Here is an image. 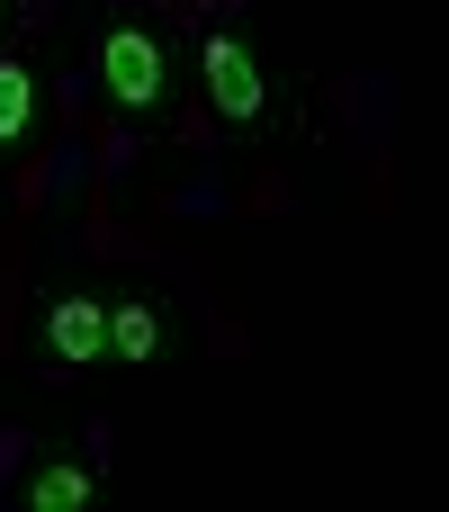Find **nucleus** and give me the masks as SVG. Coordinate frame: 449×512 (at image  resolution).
Segmentation results:
<instances>
[{"mask_svg": "<svg viewBox=\"0 0 449 512\" xmlns=\"http://www.w3.org/2000/svg\"><path fill=\"white\" fill-rule=\"evenodd\" d=\"M99 81H108V99L126 108V117H171V99H180V72H171V36L153 27V18H108V36H99Z\"/></svg>", "mask_w": 449, "mask_h": 512, "instance_id": "nucleus-1", "label": "nucleus"}, {"mask_svg": "<svg viewBox=\"0 0 449 512\" xmlns=\"http://www.w3.org/2000/svg\"><path fill=\"white\" fill-rule=\"evenodd\" d=\"M198 72H207V108L225 117V126H261V108H270V90H261V63L243 54V36H198Z\"/></svg>", "mask_w": 449, "mask_h": 512, "instance_id": "nucleus-2", "label": "nucleus"}, {"mask_svg": "<svg viewBox=\"0 0 449 512\" xmlns=\"http://www.w3.org/2000/svg\"><path fill=\"white\" fill-rule=\"evenodd\" d=\"M108 351V306L99 297H54L45 306V360L54 369H90Z\"/></svg>", "mask_w": 449, "mask_h": 512, "instance_id": "nucleus-3", "label": "nucleus"}, {"mask_svg": "<svg viewBox=\"0 0 449 512\" xmlns=\"http://www.w3.org/2000/svg\"><path fill=\"white\" fill-rule=\"evenodd\" d=\"M108 351H117V360H135V369L162 351V315H153V297H126V306L108 315Z\"/></svg>", "mask_w": 449, "mask_h": 512, "instance_id": "nucleus-4", "label": "nucleus"}, {"mask_svg": "<svg viewBox=\"0 0 449 512\" xmlns=\"http://www.w3.org/2000/svg\"><path fill=\"white\" fill-rule=\"evenodd\" d=\"M27 504H36V512H72V504H90V468H81V459H45V468L27 477Z\"/></svg>", "mask_w": 449, "mask_h": 512, "instance_id": "nucleus-5", "label": "nucleus"}, {"mask_svg": "<svg viewBox=\"0 0 449 512\" xmlns=\"http://www.w3.org/2000/svg\"><path fill=\"white\" fill-rule=\"evenodd\" d=\"M27 108H36V72L27 63H0V144L27 135Z\"/></svg>", "mask_w": 449, "mask_h": 512, "instance_id": "nucleus-6", "label": "nucleus"}, {"mask_svg": "<svg viewBox=\"0 0 449 512\" xmlns=\"http://www.w3.org/2000/svg\"><path fill=\"white\" fill-rule=\"evenodd\" d=\"M0 18H9V0H0Z\"/></svg>", "mask_w": 449, "mask_h": 512, "instance_id": "nucleus-7", "label": "nucleus"}]
</instances>
